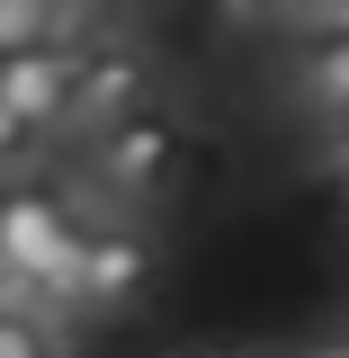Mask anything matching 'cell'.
<instances>
[{
	"mask_svg": "<svg viewBox=\"0 0 349 358\" xmlns=\"http://www.w3.org/2000/svg\"><path fill=\"white\" fill-rule=\"evenodd\" d=\"M81 251V206L54 188H0V305L54 313Z\"/></svg>",
	"mask_w": 349,
	"mask_h": 358,
	"instance_id": "obj_1",
	"label": "cell"
},
{
	"mask_svg": "<svg viewBox=\"0 0 349 358\" xmlns=\"http://www.w3.org/2000/svg\"><path fill=\"white\" fill-rule=\"evenodd\" d=\"M162 278V242L143 224H81V251H72V278H63V305L72 313H126L143 287Z\"/></svg>",
	"mask_w": 349,
	"mask_h": 358,
	"instance_id": "obj_2",
	"label": "cell"
},
{
	"mask_svg": "<svg viewBox=\"0 0 349 358\" xmlns=\"http://www.w3.org/2000/svg\"><path fill=\"white\" fill-rule=\"evenodd\" d=\"M179 162H188V143H179V126L162 117V108H134V117H117L108 134H90V171H99V188H108L117 206L171 197Z\"/></svg>",
	"mask_w": 349,
	"mask_h": 358,
	"instance_id": "obj_3",
	"label": "cell"
},
{
	"mask_svg": "<svg viewBox=\"0 0 349 358\" xmlns=\"http://www.w3.org/2000/svg\"><path fill=\"white\" fill-rule=\"evenodd\" d=\"M143 90H152V72H143V54L117 36H81L72 45V108H63V134H108L117 117H134L143 108Z\"/></svg>",
	"mask_w": 349,
	"mask_h": 358,
	"instance_id": "obj_4",
	"label": "cell"
},
{
	"mask_svg": "<svg viewBox=\"0 0 349 358\" xmlns=\"http://www.w3.org/2000/svg\"><path fill=\"white\" fill-rule=\"evenodd\" d=\"M0 108H18L36 134H63V108H72V45H18V54H0Z\"/></svg>",
	"mask_w": 349,
	"mask_h": 358,
	"instance_id": "obj_5",
	"label": "cell"
},
{
	"mask_svg": "<svg viewBox=\"0 0 349 358\" xmlns=\"http://www.w3.org/2000/svg\"><path fill=\"white\" fill-rule=\"evenodd\" d=\"M296 90H305L313 117H341V126H349V36H341V27H313L305 63H296Z\"/></svg>",
	"mask_w": 349,
	"mask_h": 358,
	"instance_id": "obj_6",
	"label": "cell"
},
{
	"mask_svg": "<svg viewBox=\"0 0 349 358\" xmlns=\"http://www.w3.org/2000/svg\"><path fill=\"white\" fill-rule=\"evenodd\" d=\"M90 18H72L63 0H0V54L18 45H81Z\"/></svg>",
	"mask_w": 349,
	"mask_h": 358,
	"instance_id": "obj_7",
	"label": "cell"
},
{
	"mask_svg": "<svg viewBox=\"0 0 349 358\" xmlns=\"http://www.w3.org/2000/svg\"><path fill=\"white\" fill-rule=\"evenodd\" d=\"M0 358H54V350H45V313L0 305Z\"/></svg>",
	"mask_w": 349,
	"mask_h": 358,
	"instance_id": "obj_8",
	"label": "cell"
},
{
	"mask_svg": "<svg viewBox=\"0 0 349 358\" xmlns=\"http://www.w3.org/2000/svg\"><path fill=\"white\" fill-rule=\"evenodd\" d=\"M36 152H45V134L27 126L18 108H0V179H18V171H27V162H36Z\"/></svg>",
	"mask_w": 349,
	"mask_h": 358,
	"instance_id": "obj_9",
	"label": "cell"
},
{
	"mask_svg": "<svg viewBox=\"0 0 349 358\" xmlns=\"http://www.w3.org/2000/svg\"><path fill=\"white\" fill-rule=\"evenodd\" d=\"M233 9H242V18H296L305 0H233Z\"/></svg>",
	"mask_w": 349,
	"mask_h": 358,
	"instance_id": "obj_10",
	"label": "cell"
},
{
	"mask_svg": "<svg viewBox=\"0 0 349 358\" xmlns=\"http://www.w3.org/2000/svg\"><path fill=\"white\" fill-rule=\"evenodd\" d=\"M313 27H341V36H349V0H332V9H322Z\"/></svg>",
	"mask_w": 349,
	"mask_h": 358,
	"instance_id": "obj_11",
	"label": "cell"
},
{
	"mask_svg": "<svg viewBox=\"0 0 349 358\" xmlns=\"http://www.w3.org/2000/svg\"><path fill=\"white\" fill-rule=\"evenodd\" d=\"M322 9H332V0H305V9H296V18H322Z\"/></svg>",
	"mask_w": 349,
	"mask_h": 358,
	"instance_id": "obj_12",
	"label": "cell"
},
{
	"mask_svg": "<svg viewBox=\"0 0 349 358\" xmlns=\"http://www.w3.org/2000/svg\"><path fill=\"white\" fill-rule=\"evenodd\" d=\"M341 179H349V126H341Z\"/></svg>",
	"mask_w": 349,
	"mask_h": 358,
	"instance_id": "obj_13",
	"label": "cell"
},
{
	"mask_svg": "<svg viewBox=\"0 0 349 358\" xmlns=\"http://www.w3.org/2000/svg\"><path fill=\"white\" fill-rule=\"evenodd\" d=\"M63 9H72V18H90V0H63Z\"/></svg>",
	"mask_w": 349,
	"mask_h": 358,
	"instance_id": "obj_14",
	"label": "cell"
}]
</instances>
